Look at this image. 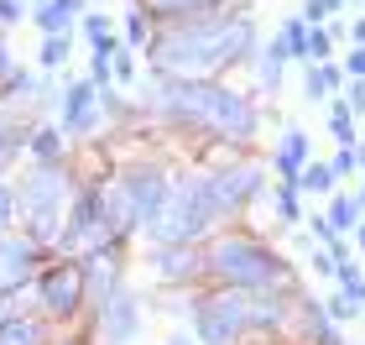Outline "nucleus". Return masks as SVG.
I'll return each instance as SVG.
<instances>
[{
	"mask_svg": "<svg viewBox=\"0 0 365 345\" xmlns=\"http://www.w3.org/2000/svg\"><path fill=\"white\" fill-rule=\"evenodd\" d=\"M344 69H350L355 79H365V47H355V53H350V63H344Z\"/></svg>",
	"mask_w": 365,
	"mask_h": 345,
	"instance_id": "obj_36",
	"label": "nucleus"
},
{
	"mask_svg": "<svg viewBox=\"0 0 365 345\" xmlns=\"http://www.w3.org/2000/svg\"><path fill=\"white\" fill-rule=\"evenodd\" d=\"M355 162H365V146H360V152H355Z\"/></svg>",
	"mask_w": 365,
	"mask_h": 345,
	"instance_id": "obj_40",
	"label": "nucleus"
},
{
	"mask_svg": "<svg viewBox=\"0 0 365 345\" xmlns=\"http://www.w3.org/2000/svg\"><path fill=\"white\" fill-rule=\"evenodd\" d=\"M89 241H105V209H99V189L73 194L68 220H63V236H58L63 251H78V246H89Z\"/></svg>",
	"mask_w": 365,
	"mask_h": 345,
	"instance_id": "obj_9",
	"label": "nucleus"
},
{
	"mask_svg": "<svg viewBox=\"0 0 365 345\" xmlns=\"http://www.w3.org/2000/svg\"><path fill=\"white\" fill-rule=\"evenodd\" d=\"M37 261H42V246L6 230V236H0V299L21 293L31 277H37Z\"/></svg>",
	"mask_w": 365,
	"mask_h": 345,
	"instance_id": "obj_8",
	"label": "nucleus"
},
{
	"mask_svg": "<svg viewBox=\"0 0 365 345\" xmlns=\"http://www.w3.org/2000/svg\"><path fill=\"white\" fill-rule=\"evenodd\" d=\"M329 314H334V319H350V314H360V309H355V304L339 293V299H329Z\"/></svg>",
	"mask_w": 365,
	"mask_h": 345,
	"instance_id": "obj_34",
	"label": "nucleus"
},
{
	"mask_svg": "<svg viewBox=\"0 0 365 345\" xmlns=\"http://www.w3.org/2000/svg\"><path fill=\"white\" fill-rule=\"evenodd\" d=\"M168 345H193V340H188V335H173V340H168Z\"/></svg>",
	"mask_w": 365,
	"mask_h": 345,
	"instance_id": "obj_39",
	"label": "nucleus"
},
{
	"mask_svg": "<svg viewBox=\"0 0 365 345\" xmlns=\"http://www.w3.org/2000/svg\"><path fill=\"white\" fill-rule=\"evenodd\" d=\"M350 110H365V79H360V84L350 89Z\"/></svg>",
	"mask_w": 365,
	"mask_h": 345,
	"instance_id": "obj_37",
	"label": "nucleus"
},
{
	"mask_svg": "<svg viewBox=\"0 0 365 345\" xmlns=\"http://www.w3.org/2000/svg\"><path fill=\"white\" fill-rule=\"evenodd\" d=\"M157 110L178 115V121H193V126H209L214 136L225 141H245L256 131V105L235 89H220V84H198V79H162L157 84Z\"/></svg>",
	"mask_w": 365,
	"mask_h": 345,
	"instance_id": "obj_2",
	"label": "nucleus"
},
{
	"mask_svg": "<svg viewBox=\"0 0 365 345\" xmlns=\"http://www.w3.org/2000/svg\"><path fill=\"white\" fill-rule=\"evenodd\" d=\"M99 330H105V340L110 345H130L136 340V330H141V304L130 299V293H105L99 299Z\"/></svg>",
	"mask_w": 365,
	"mask_h": 345,
	"instance_id": "obj_10",
	"label": "nucleus"
},
{
	"mask_svg": "<svg viewBox=\"0 0 365 345\" xmlns=\"http://www.w3.org/2000/svg\"><path fill=\"white\" fill-rule=\"evenodd\" d=\"M68 42H73V37H47V42H42V69H58V63L68 58Z\"/></svg>",
	"mask_w": 365,
	"mask_h": 345,
	"instance_id": "obj_25",
	"label": "nucleus"
},
{
	"mask_svg": "<svg viewBox=\"0 0 365 345\" xmlns=\"http://www.w3.org/2000/svg\"><path fill=\"white\" fill-rule=\"evenodd\" d=\"M360 246H365V225H360Z\"/></svg>",
	"mask_w": 365,
	"mask_h": 345,
	"instance_id": "obj_41",
	"label": "nucleus"
},
{
	"mask_svg": "<svg viewBox=\"0 0 365 345\" xmlns=\"http://www.w3.org/2000/svg\"><path fill=\"white\" fill-rule=\"evenodd\" d=\"M21 6H26V0H0V26H16V21H21V16H26Z\"/></svg>",
	"mask_w": 365,
	"mask_h": 345,
	"instance_id": "obj_30",
	"label": "nucleus"
},
{
	"mask_svg": "<svg viewBox=\"0 0 365 345\" xmlns=\"http://www.w3.org/2000/svg\"><path fill=\"white\" fill-rule=\"evenodd\" d=\"M209 189H214V199H220V209L230 215L235 204H245V199L261 189V173H256V168H225V173L209 178Z\"/></svg>",
	"mask_w": 365,
	"mask_h": 345,
	"instance_id": "obj_12",
	"label": "nucleus"
},
{
	"mask_svg": "<svg viewBox=\"0 0 365 345\" xmlns=\"http://www.w3.org/2000/svg\"><path fill=\"white\" fill-rule=\"evenodd\" d=\"M11 220H16V189L6 184V178H0V236L11 230Z\"/></svg>",
	"mask_w": 365,
	"mask_h": 345,
	"instance_id": "obj_28",
	"label": "nucleus"
},
{
	"mask_svg": "<svg viewBox=\"0 0 365 345\" xmlns=\"http://www.w3.org/2000/svg\"><path fill=\"white\" fill-rule=\"evenodd\" d=\"M37 6H42V0H37Z\"/></svg>",
	"mask_w": 365,
	"mask_h": 345,
	"instance_id": "obj_42",
	"label": "nucleus"
},
{
	"mask_svg": "<svg viewBox=\"0 0 365 345\" xmlns=\"http://www.w3.org/2000/svg\"><path fill=\"white\" fill-rule=\"evenodd\" d=\"M334 89H339V69H329V63H319V69L308 74V100H329Z\"/></svg>",
	"mask_w": 365,
	"mask_h": 345,
	"instance_id": "obj_19",
	"label": "nucleus"
},
{
	"mask_svg": "<svg viewBox=\"0 0 365 345\" xmlns=\"http://www.w3.org/2000/svg\"><path fill=\"white\" fill-rule=\"evenodd\" d=\"M204 267H209L214 277H225L230 288H240V293L272 288V283L287 277V272H282V261H277L261 241H251V236H225V241L204 256Z\"/></svg>",
	"mask_w": 365,
	"mask_h": 345,
	"instance_id": "obj_6",
	"label": "nucleus"
},
{
	"mask_svg": "<svg viewBox=\"0 0 365 345\" xmlns=\"http://www.w3.org/2000/svg\"><path fill=\"white\" fill-rule=\"evenodd\" d=\"M329 126H334V136H339L344 146H350V141H355V115H350V110H344V105H334V115H329Z\"/></svg>",
	"mask_w": 365,
	"mask_h": 345,
	"instance_id": "obj_26",
	"label": "nucleus"
},
{
	"mask_svg": "<svg viewBox=\"0 0 365 345\" xmlns=\"http://www.w3.org/2000/svg\"><path fill=\"white\" fill-rule=\"evenodd\" d=\"M37 299H42V309L53 319L78 314V304L89 299V267H84V261H73V256L53 261V267L37 277Z\"/></svg>",
	"mask_w": 365,
	"mask_h": 345,
	"instance_id": "obj_7",
	"label": "nucleus"
},
{
	"mask_svg": "<svg viewBox=\"0 0 365 345\" xmlns=\"http://www.w3.org/2000/svg\"><path fill=\"white\" fill-rule=\"evenodd\" d=\"M0 345H47V335H42L37 319L11 314V319H0Z\"/></svg>",
	"mask_w": 365,
	"mask_h": 345,
	"instance_id": "obj_16",
	"label": "nucleus"
},
{
	"mask_svg": "<svg viewBox=\"0 0 365 345\" xmlns=\"http://www.w3.org/2000/svg\"><path fill=\"white\" fill-rule=\"evenodd\" d=\"M26 157H31V162H58V157H63V136H58L53 126H37V131L26 136Z\"/></svg>",
	"mask_w": 365,
	"mask_h": 345,
	"instance_id": "obj_17",
	"label": "nucleus"
},
{
	"mask_svg": "<svg viewBox=\"0 0 365 345\" xmlns=\"http://www.w3.org/2000/svg\"><path fill=\"white\" fill-rule=\"evenodd\" d=\"M204 267V256L193 251V246H162L157 251V277H168V283H182V277H193Z\"/></svg>",
	"mask_w": 365,
	"mask_h": 345,
	"instance_id": "obj_14",
	"label": "nucleus"
},
{
	"mask_svg": "<svg viewBox=\"0 0 365 345\" xmlns=\"http://www.w3.org/2000/svg\"><path fill=\"white\" fill-rule=\"evenodd\" d=\"M152 6L162 16H182V11H209V6H220V0H152Z\"/></svg>",
	"mask_w": 365,
	"mask_h": 345,
	"instance_id": "obj_24",
	"label": "nucleus"
},
{
	"mask_svg": "<svg viewBox=\"0 0 365 345\" xmlns=\"http://www.w3.org/2000/svg\"><path fill=\"white\" fill-rule=\"evenodd\" d=\"M308 58H313V63L329 58V31H313V37H308Z\"/></svg>",
	"mask_w": 365,
	"mask_h": 345,
	"instance_id": "obj_32",
	"label": "nucleus"
},
{
	"mask_svg": "<svg viewBox=\"0 0 365 345\" xmlns=\"http://www.w3.org/2000/svg\"><path fill=\"white\" fill-rule=\"evenodd\" d=\"M360 168V162H355V146H344V152L334 157V173H355Z\"/></svg>",
	"mask_w": 365,
	"mask_h": 345,
	"instance_id": "obj_35",
	"label": "nucleus"
},
{
	"mask_svg": "<svg viewBox=\"0 0 365 345\" xmlns=\"http://www.w3.org/2000/svg\"><path fill=\"white\" fill-rule=\"evenodd\" d=\"M11 79H16V58H11L6 37H0V84H11Z\"/></svg>",
	"mask_w": 365,
	"mask_h": 345,
	"instance_id": "obj_33",
	"label": "nucleus"
},
{
	"mask_svg": "<svg viewBox=\"0 0 365 345\" xmlns=\"http://www.w3.org/2000/svg\"><path fill=\"white\" fill-rule=\"evenodd\" d=\"M303 157H308V136H303V131H287L282 146H277V173H282V184H297Z\"/></svg>",
	"mask_w": 365,
	"mask_h": 345,
	"instance_id": "obj_15",
	"label": "nucleus"
},
{
	"mask_svg": "<svg viewBox=\"0 0 365 345\" xmlns=\"http://www.w3.org/2000/svg\"><path fill=\"white\" fill-rule=\"evenodd\" d=\"M282 47L297 53V58H308V31H303V21H282Z\"/></svg>",
	"mask_w": 365,
	"mask_h": 345,
	"instance_id": "obj_23",
	"label": "nucleus"
},
{
	"mask_svg": "<svg viewBox=\"0 0 365 345\" xmlns=\"http://www.w3.org/2000/svg\"><path fill=\"white\" fill-rule=\"evenodd\" d=\"M292 189H308V194H329L334 189V168H324V162H308L303 173H297V184Z\"/></svg>",
	"mask_w": 365,
	"mask_h": 345,
	"instance_id": "obj_18",
	"label": "nucleus"
},
{
	"mask_svg": "<svg viewBox=\"0 0 365 345\" xmlns=\"http://www.w3.org/2000/svg\"><path fill=\"white\" fill-rule=\"evenodd\" d=\"M78 11H84V0H42V6L31 11V21H37L47 37H73Z\"/></svg>",
	"mask_w": 365,
	"mask_h": 345,
	"instance_id": "obj_13",
	"label": "nucleus"
},
{
	"mask_svg": "<svg viewBox=\"0 0 365 345\" xmlns=\"http://www.w3.org/2000/svg\"><path fill=\"white\" fill-rule=\"evenodd\" d=\"M277 319V309L267 299H251V293L230 288V293H214L193 309V335L204 345H235L240 330H251V324H267Z\"/></svg>",
	"mask_w": 365,
	"mask_h": 345,
	"instance_id": "obj_5",
	"label": "nucleus"
},
{
	"mask_svg": "<svg viewBox=\"0 0 365 345\" xmlns=\"http://www.w3.org/2000/svg\"><path fill=\"white\" fill-rule=\"evenodd\" d=\"M84 31H89V37H94V42H110V37H115V26H110V16H99V11H94V16H84Z\"/></svg>",
	"mask_w": 365,
	"mask_h": 345,
	"instance_id": "obj_29",
	"label": "nucleus"
},
{
	"mask_svg": "<svg viewBox=\"0 0 365 345\" xmlns=\"http://www.w3.org/2000/svg\"><path fill=\"white\" fill-rule=\"evenodd\" d=\"M277 209H282V225H297V189L292 184L277 189Z\"/></svg>",
	"mask_w": 365,
	"mask_h": 345,
	"instance_id": "obj_27",
	"label": "nucleus"
},
{
	"mask_svg": "<svg viewBox=\"0 0 365 345\" xmlns=\"http://www.w3.org/2000/svg\"><path fill=\"white\" fill-rule=\"evenodd\" d=\"M355 42H360V47H365V21H355Z\"/></svg>",
	"mask_w": 365,
	"mask_h": 345,
	"instance_id": "obj_38",
	"label": "nucleus"
},
{
	"mask_svg": "<svg viewBox=\"0 0 365 345\" xmlns=\"http://www.w3.org/2000/svg\"><path fill=\"white\" fill-rule=\"evenodd\" d=\"M99 126V89L94 84H73L63 94V131H73V136H89Z\"/></svg>",
	"mask_w": 365,
	"mask_h": 345,
	"instance_id": "obj_11",
	"label": "nucleus"
},
{
	"mask_svg": "<svg viewBox=\"0 0 365 345\" xmlns=\"http://www.w3.org/2000/svg\"><path fill=\"white\" fill-rule=\"evenodd\" d=\"M334 272H339V283H344V299H350L355 309H365V277L350 267V261H344V267H334Z\"/></svg>",
	"mask_w": 365,
	"mask_h": 345,
	"instance_id": "obj_20",
	"label": "nucleus"
},
{
	"mask_svg": "<svg viewBox=\"0 0 365 345\" xmlns=\"http://www.w3.org/2000/svg\"><path fill=\"white\" fill-rule=\"evenodd\" d=\"M220 215L225 209H220V199H214L209 178H182V184L168 189V199H162V209L146 220V230H152L157 246H193Z\"/></svg>",
	"mask_w": 365,
	"mask_h": 345,
	"instance_id": "obj_4",
	"label": "nucleus"
},
{
	"mask_svg": "<svg viewBox=\"0 0 365 345\" xmlns=\"http://www.w3.org/2000/svg\"><path fill=\"white\" fill-rule=\"evenodd\" d=\"M261 84H267V89L282 84V42H272V47H267V58H261Z\"/></svg>",
	"mask_w": 365,
	"mask_h": 345,
	"instance_id": "obj_21",
	"label": "nucleus"
},
{
	"mask_svg": "<svg viewBox=\"0 0 365 345\" xmlns=\"http://www.w3.org/2000/svg\"><path fill=\"white\" fill-rule=\"evenodd\" d=\"M130 42H152V26H146V11H130Z\"/></svg>",
	"mask_w": 365,
	"mask_h": 345,
	"instance_id": "obj_31",
	"label": "nucleus"
},
{
	"mask_svg": "<svg viewBox=\"0 0 365 345\" xmlns=\"http://www.w3.org/2000/svg\"><path fill=\"white\" fill-rule=\"evenodd\" d=\"M68 204H73V184L63 178L58 162H31L21 189H16V220L26 225V241H37L42 251L58 246L63 220H68Z\"/></svg>",
	"mask_w": 365,
	"mask_h": 345,
	"instance_id": "obj_3",
	"label": "nucleus"
},
{
	"mask_svg": "<svg viewBox=\"0 0 365 345\" xmlns=\"http://www.w3.org/2000/svg\"><path fill=\"white\" fill-rule=\"evenodd\" d=\"M251 42H256L251 21L245 16H225V21H188V26L162 31L157 42H146V53L178 79H204L214 69H225V63L245 58Z\"/></svg>",
	"mask_w": 365,
	"mask_h": 345,
	"instance_id": "obj_1",
	"label": "nucleus"
},
{
	"mask_svg": "<svg viewBox=\"0 0 365 345\" xmlns=\"http://www.w3.org/2000/svg\"><path fill=\"white\" fill-rule=\"evenodd\" d=\"M360 209H355V199H334V209H329V230H355L360 220Z\"/></svg>",
	"mask_w": 365,
	"mask_h": 345,
	"instance_id": "obj_22",
	"label": "nucleus"
}]
</instances>
